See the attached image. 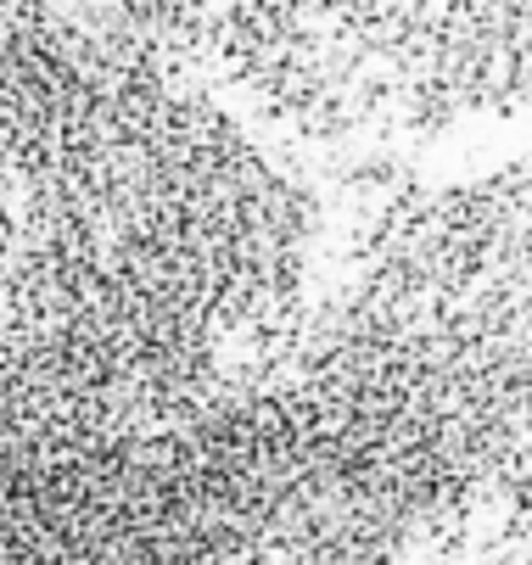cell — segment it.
<instances>
[{"label": "cell", "instance_id": "cell-1", "mask_svg": "<svg viewBox=\"0 0 532 565\" xmlns=\"http://www.w3.org/2000/svg\"><path fill=\"white\" fill-rule=\"evenodd\" d=\"M23 359L0 448L202 415L297 337L302 196L129 12H0Z\"/></svg>", "mask_w": 532, "mask_h": 565}]
</instances>
